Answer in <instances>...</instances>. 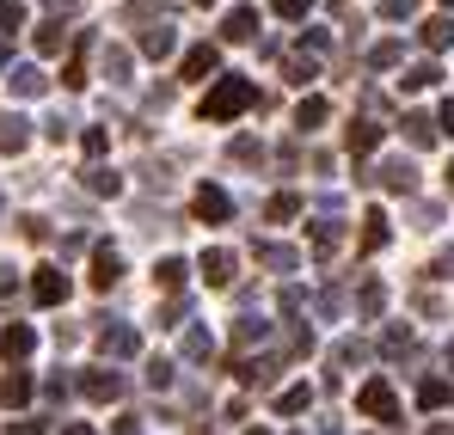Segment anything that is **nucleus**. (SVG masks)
I'll list each match as a JSON object with an SVG mask.
<instances>
[{"label": "nucleus", "mask_w": 454, "mask_h": 435, "mask_svg": "<svg viewBox=\"0 0 454 435\" xmlns=\"http://www.w3.org/2000/svg\"><path fill=\"white\" fill-rule=\"evenodd\" d=\"M436 80H442V74H436V62H418V68H405V80H399V86H405V92H424V86H436Z\"/></svg>", "instance_id": "29"}, {"label": "nucleus", "mask_w": 454, "mask_h": 435, "mask_svg": "<svg viewBox=\"0 0 454 435\" xmlns=\"http://www.w3.org/2000/svg\"><path fill=\"white\" fill-rule=\"evenodd\" d=\"M418 0H380V19H411Z\"/></svg>", "instance_id": "38"}, {"label": "nucleus", "mask_w": 454, "mask_h": 435, "mask_svg": "<svg viewBox=\"0 0 454 435\" xmlns=\"http://www.w3.org/2000/svg\"><path fill=\"white\" fill-rule=\"evenodd\" d=\"M449 368H454V344H449Z\"/></svg>", "instance_id": "53"}, {"label": "nucleus", "mask_w": 454, "mask_h": 435, "mask_svg": "<svg viewBox=\"0 0 454 435\" xmlns=\"http://www.w3.org/2000/svg\"><path fill=\"white\" fill-rule=\"evenodd\" d=\"M222 68V50L215 43H197L191 56H184V80H203V74H215Z\"/></svg>", "instance_id": "14"}, {"label": "nucleus", "mask_w": 454, "mask_h": 435, "mask_svg": "<svg viewBox=\"0 0 454 435\" xmlns=\"http://www.w3.org/2000/svg\"><path fill=\"white\" fill-rule=\"evenodd\" d=\"M43 6H50V12H74L80 0H43Z\"/></svg>", "instance_id": "49"}, {"label": "nucleus", "mask_w": 454, "mask_h": 435, "mask_svg": "<svg viewBox=\"0 0 454 435\" xmlns=\"http://www.w3.org/2000/svg\"><path fill=\"white\" fill-rule=\"evenodd\" d=\"M12 289H19V270H6V264H0V300H6Z\"/></svg>", "instance_id": "45"}, {"label": "nucleus", "mask_w": 454, "mask_h": 435, "mask_svg": "<svg viewBox=\"0 0 454 435\" xmlns=\"http://www.w3.org/2000/svg\"><path fill=\"white\" fill-rule=\"evenodd\" d=\"M43 86H50L43 68H31V62H25V68H12V92H19V98H43Z\"/></svg>", "instance_id": "18"}, {"label": "nucleus", "mask_w": 454, "mask_h": 435, "mask_svg": "<svg viewBox=\"0 0 454 435\" xmlns=\"http://www.w3.org/2000/svg\"><path fill=\"white\" fill-rule=\"evenodd\" d=\"M62 435H92V430H86V423H68V430H62Z\"/></svg>", "instance_id": "50"}, {"label": "nucleus", "mask_w": 454, "mask_h": 435, "mask_svg": "<svg viewBox=\"0 0 454 435\" xmlns=\"http://www.w3.org/2000/svg\"><path fill=\"white\" fill-rule=\"evenodd\" d=\"M258 264H264V270H301V252H295V245H270V239H264V245H258Z\"/></svg>", "instance_id": "15"}, {"label": "nucleus", "mask_w": 454, "mask_h": 435, "mask_svg": "<svg viewBox=\"0 0 454 435\" xmlns=\"http://www.w3.org/2000/svg\"><path fill=\"white\" fill-rule=\"evenodd\" d=\"M31 350H37V331H31V325H6V331H0V356H6V362H25Z\"/></svg>", "instance_id": "8"}, {"label": "nucleus", "mask_w": 454, "mask_h": 435, "mask_svg": "<svg viewBox=\"0 0 454 435\" xmlns=\"http://www.w3.org/2000/svg\"><path fill=\"white\" fill-rule=\"evenodd\" d=\"M258 105V86L252 80H239V74H227L209 86V98H203V123H233V117H246Z\"/></svg>", "instance_id": "1"}, {"label": "nucleus", "mask_w": 454, "mask_h": 435, "mask_svg": "<svg viewBox=\"0 0 454 435\" xmlns=\"http://www.w3.org/2000/svg\"><path fill=\"white\" fill-rule=\"evenodd\" d=\"M98 350L123 362V356H136V350H142V331H136V325H123V319H105V331H98Z\"/></svg>", "instance_id": "3"}, {"label": "nucleus", "mask_w": 454, "mask_h": 435, "mask_svg": "<svg viewBox=\"0 0 454 435\" xmlns=\"http://www.w3.org/2000/svg\"><path fill=\"white\" fill-rule=\"evenodd\" d=\"M6 435H43V423H12Z\"/></svg>", "instance_id": "48"}, {"label": "nucleus", "mask_w": 454, "mask_h": 435, "mask_svg": "<svg viewBox=\"0 0 454 435\" xmlns=\"http://www.w3.org/2000/svg\"><path fill=\"white\" fill-rule=\"evenodd\" d=\"M411 350V331H387V356H405Z\"/></svg>", "instance_id": "44"}, {"label": "nucleus", "mask_w": 454, "mask_h": 435, "mask_svg": "<svg viewBox=\"0 0 454 435\" xmlns=\"http://www.w3.org/2000/svg\"><path fill=\"white\" fill-rule=\"evenodd\" d=\"M105 74L123 86V80H129V50H105Z\"/></svg>", "instance_id": "36"}, {"label": "nucleus", "mask_w": 454, "mask_h": 435, "mask_svg": "<svg viewBox=\"0 0 454 435\" xmlns=\"http://www.w3.org/2000/svg\"><path fill=\"white\" fill-rule=\"evenodd\" d=\"M117 435H142V417H117Z\"/></svg>", "instance_id": "47"}, {"label": "nucleus", "mask_w": 454, "mask_h": 435, "mask_svg": "<svg viewBox=\"0 0 454 435\" xmlns=\"http://www.w3.org/2000/svg\"><path fill=\"white\" fill-rule=\"evenodd\" d=\"M449 197H454V159H449Z\"/></svg>", "instance_id": "51"}, {"label": "nucleus", "mask_w": 454, "mask_h": 435, "mask_svg": "<svg viewBox=\"0 0 454 435\" xmlns=\"http://www.w3.org/2000/svg\"><path fill=\"white\" fill-rule=\"evenodd\" d=\"M344 142H350V153H375L380 129H375V123H350V129H344Z\"/></svg>", "instance_id": "24"}, {"label": "nucleus", "mask_w": 454, "mask_h": 435, "mask_svg": "<svg viewBox=\"0 0 454 435\" xmlns=\"http://www.w3.org/2000/svg\"><path fill=\"white\" fill-rule=\"evenodd\" d=\"M418 405H424V411H442V405H454V380H424V386H418Z\"/></svg>", "instance_id": "17"}, {"label": "nucleus", "mask_w": 454, "mask_h": 435, "mask_svg": "<svg viewBox=\"0 0 454 435\" xmlns=\"http://www.w3.org/2000/svg\"><path fill=\"white\" fill-rule=\"evenodd\" d=\"M380 245H387V215L369 209V215H363V252H380Z\"/></svg>", "instance_id": "26"}, {"label": "nucleus", "mask_w": 454, "mask_h": 435, "mask_svg": "<svg viewBox=\"0 0 454 435\" xmlns=\"http://www.w3.org/2000/svg\"><path fill=\"white\" fill-rule=\"evenodd\" d=\"M197 270L209 276V289H227V283H233V252H222V245H209V252L197 258Z\"/></svg>", "instance_id": "6"}, {"label": "nucleus", "mask_w": 454, "mask_h": 435, "mask_svg": "<svg viewBox=\"0 0 454 435\" xmlns=\"http://www.w3.org/2000/svg\"><path fill=\"white\" fill-rule=\"evenodd\" d=\"M184 313H191V300H184V294H172V300L160 307V319H166V325H172V319H184Z\"/></svg>", "instance_id": "41"}, {"label": "nucleus", "mask_w": 454, "mask_h": 435, "mask_svg": "<svg viewBox=\"0 0 454 435\" xmlns=\"http://www.w3.org/2000/svg\"><path fill=\"white\" fill-rule=\"evenodd\" d=\"M405 136H411V147H430L436 142V123H430L424 111H411V117H405Z\"/></svg>", "instance_id": "28"}, {"label": "nucleus", "mask_w": 454, "mask_h": 435, "mask_svg": "<svg viewBox=\"0 0 454 435\" xmlns=\"http://www.w3.org/2000/svg\"><path fill=\"white\" fill-rule=\"evenodd\" d=\"M295 123H301V129H319V123H325V98H301Z\"/></svg>", "instance_id": "33"}, {"label": "nucleus", "mask_w": 454, "mask_h": 435, "mask_svg": "<svg viewBox=\"0 0 454 435\" xmlns=\"http://www.w3.org/2000/svg\"><path fill=\"white\" fill-rule=\"evenodd\" d=\"M356 411H369L375 423H399V399H393V386H387L380 374L356 386Z\"/></svg>", "instance_id": "2"}, {"label": "nucleus", "mask_w": 454, "mask_h": 435, "mask_svg": "<svg viewBox=\"0 0 454 435\" xmlns=\"http://www.w3.org/2000/svg\"><path fill=\"white\" fill-rule=\"evenodd\" d=\"M86 190H92V197H117V190H123V178H117L111 166H92V172H86Z\"/></svg>", "instance_id": "22"}, {"label": "nucleus", "mask_w": 454, "mask_h": 435, "mask_svg": "<svg viewBox=\"0 0 454 435\" xmlns=\"http://www.w3.org/2000/svg\"><path fill=\"white\" fill-rule=\"evenodd\" d=\"M313 252H319V258H332V252H338V215L313 221Z\"/></svg>", "instance_id": "25"}, {"label": "nucleus", "mask_w": 454, "mask_h": 435, "mask_svg": "<svg viewBox=\"0 0 454 435\" xmlns=\"http://www.w3.org/2000/svg\"><path fill=\"white\" fill-rule=\"evenodd\" d=\"M172 50H178V31H172V25H148V31H142V56L166 62Z\"/></svg>", "instance_id": "13"}, {"label": "nucleus", "mask_w": 454, "mask_h": 435, "mask_svg": "<svg viewBox=\"0 0 454 435\" xmlns=\"http://www.w3.org/2000/svg\"><path fill=\"white\" fill-rule=\"evenodd\" d=\"M233 344H239V350H252V344H270V325H264V319H252V313H246V319H239V325H233Z\"/></svg>", "instance_id": "19"}, {"label": "nucleus", "mask_w": 454, "mask_h": 435, "mask_svg": "<svg viewBox=\"0 0 454 435\" xmlns=\"http://www.w3.org/2000/svg\"><path fill=\"white\" fill-rule=\"evenodd\" d=\"M19 25H25V6L19 0H0V37H12Z\"/></svg>", "instance_id": "34"}, {"label": "nucleus", "mask_w": 454, "mask_h": 435, "mask_svg": "<svg viewBox=\"0 0 454 435\" xmlns=\"http://www.w3.org/2000/svg\"><path fill=\"white\" fill-rule=\"evenodd\" d=\"M0 405H12V411L31 405V374H25V368H12V374L0 380Z\"/></svg>", "instance_id": "16"}, {"label": "nucleus", "mask_w": 454, "mask_h": 435, "mask_svg": "<svg viewBox=\"0 0 454 435\" xmlns=\"http://www.w3.org/2000/svg\"><path fill=\"white\" fill-rule=\"evenodd\" d=\"M31 300H37V307H62V300H68V276H62L56 264H43V270L31 276Z\"/></svg>", "instance_id": "5"}, {"label": "nucleus", "mask_w": 454, "mask_h": 435, "mask_svg": "<svg viewBox=\"0 0 454 435\" xmlns=\"http://www.w3.org/2000/svg\"><path fill=\"white\" fill-rule=\"evenodd\" d=\"M148 386H153V392L172 386V362H166V356H153V362H148Z\"/></svg>", "instance_id": "37"}, {"label": "nucleus", "mask_w": 454, "mask_h": 435, "mask_svg": "<svg viewBox=\"0 0 454 435\" xmlns=\"http://www.w3.org/2000/svg\"><path fill=\"white\" fill-rule=\"evenodd\" d=\"M62 43H68V31H62V25H37V56H56Z\"/></svg>", "instance_id": "32"}, {"label": "nucleus", "mask_w": 454, "mask_h": 435, "mask_svg": "<svg viewBox=\"0 0 454 435\" xmlns=\"http://www.w3.org/2000/svg\"><path fill=\"white\" fill-rule=\"evenodd\" d=\"M222 37L227 43H246V37H258V6H233L222 19Z\"/></svg>", "instance_id": "10"}, {"label": "nucleus", "mask_w": 454, "mask_h": 435, "mask_svg": "<svg viewBox=\"0 0 454 435\" xmlns=\"http://www.w3.org/2000/svg\"><path fill=\"white\" fill-rule=\"evenodd\" d=\"M442 6H454V0H442Z\"/></svg>", "instance_id": "55"}, {"label": "nucleus", "mask_w": 454, "mask_h": 435, "mask_svg": "<svg viewBox=\"0 0 454 435\" xmlns=\"http://www.w3.org/2000/svg\"><path fill=\"white\" fill-rule=\"evenodd\" d=\"M252 435H270V430H252Z\"/></svg>", "instance_id": "54"}, {"label": "nucleus", "mask_w": 454, "mask_h": 435, "mask_svg": "<svg viewBox=\"0 0 454 435\" xmlns=\"http://www.w3.org/2000/svg\"><path fill=\"white\" fill-rule=\"evenodd\" d=\"M209 356H215V338H209L203 325H191V331H184V362H209Z\"/></svg>", "instance_id": "20"}, {"label": "nucleus", "mask_w": 454, "mask_h": 435, "mask_svg": "<svg viewBox=\"0 0 454 435\" xmlns=\"http://www.w3.org/2000/svg\"><path fill=\"white\" fill-rule=\"evenodd\" d=\"M233 159H264V147L252 142V136H239V142H233Z\"/></svg>", "instance_id": "42"}, {"label": "nucleus", "mask_w": 454, "mask_h": 435, "mask_svg": "<svg viewBox=\"0 0 454 435\" xmlns=\"http://www.w3.org/2000/svg\"><path fill=\"white\" fill-rule=\"evenodd\" d=\"M80 392H86L92 405H111V399H123V374H117V368H86V374H80Z\"/></svg>", "instance_id": "4"}, {"label": "nucleus", "mask_w": 454, "mask_h": 435, "mask_svg": "<svg viewBox=\"0 0 454 435\" xmlns=\"http://www.w3.org/2000/svg\"><path fill=\"white\" fill-rule=\"evenodd\" d=\"M264 215H270V221H295V215H301V197H295V190H283V197H270V209H264Z\"/></svg>", "instance_id": "31"}, {"label": "nucleus", "mask_w": 454, "mask_h": 435, "mask_svg": "<svg viewBox=\"0 0 454 435\" xmlns=\"http://www.w3.org/2000/svg\"><path fill=\"white\" fill-rule=\"evenodd\" d=\"M184 270H191L184 258H160V264H153V283H160V289H184Z\"/></svg>", "instance_id": "23"}, {"label": "nucleus", "mask_w": 454, "mask_h": 435, "mask_svg": "<svg viewBox=\"0 0 454 435\" xmlns=\"http://www.w3.org/2000/svg\"><path fill=\"white\" fill-rule=\"evenodd\" d=\"M105 147H111L105 129H86V159H105Z\"/></svg>", "instance_id": "40"}, {"label": "nucleus", "mask_w": 454, "mask_h": 435, "mask_svg": "<svg viewBox=\"0 0 454 435\" xmlns=\"http://www.w3.org/2000/svg\"><path fill=\"white\" fill-rule=\"evenodd\" d=\"M380 307H387V289H380V283H363V294H356V313H363V319H375Z\"/></svg>", "instance_id": "30"}, {"label": "nucleus", "mask_w": 454, "mask_h": 435, "mask_svg": "<svg viewBox=\"0 0 454 435\" xmlns=\"http://www.w3.org/2000/svg\"><path fill=\"white\" fill-rule=\"evenodd\" d=\"M117 283H123V258L111 245H98L92 252V289H117Z\"/></svg>", "instance_id": "7"}, {"label": "nucleus", "mask_w": 454, "mask_h": 435, "mask_svg": "<svg viewBox=\"0 0 454 435\" xmlns=\"http://www.w3.org/2000/svg\"><path fill=\"white\" fill-rule=\"evenodd\" d=\"M25 142H31V123L19 111H0V153H19Z\"/></svg>", "instance_id": "12"}, {"label": "nucleus", "mask_w": 454, "mask_h": 435, "mask_svg": "<svg viewBox=\"0 0 454 435\" xmlns=\"http://www.w3.org/2000/svg\"><path fill=\"white\" fill-rule=\"evenodd\" d=\"M375 178L387 184V190H399V197H411V190H418V166H411V159H387Z\"/></svg>", "instance_id": "9"}, {"label": "nucleus", "mask_w": 454, "mask_h": 435, "mask_svg": "<svg viewBox=\"0 0 454 435\" xmlns=\"http://www.w3.org/2000/svg\"><path fill=\"white\" fill-rule=\"evenodd\" d=\"M430 276H436V283H454V252H442V258L430 264Z\"/></svg>", "instance_id": "43"}, {"label": "nucleus", "mask_w": 454, "mask_h": 435, "mask_svg": "<svg viewBox=\"0 0 454 435\" xmlns=\"http://www.w3.org/2000/svg\"><path fill=\"white\" fill-rule=\"evenodd\" d=\"M418 37H424V50H449V43H454V19H424Z\"/></svg>", "instance_id": "21"}, {"label": "nucleus", "mask_w": 454, "mask_h": 435, "mask_svg": "<svg viewBox=\"0 0 454 435\" xmlns=\"http://www.w3.org/2000/svg\"><path fill=\"white\" fill-rule=\"evenodd\" d=\"M307 405H313V386H289V392H277V411H283V417H301Z\"/></svg>", "instance_id": "27"}, {"label": "nucleus", "mask_w": 454, "mask_h": 435, "mask_svg": "<svg viewBox=\"0 0 454 435\" xmlns=\"http://www.w3.org/2000/svg\"><path fill=\"white\" fill-rule=\"evenodd\" d=\"M399 56H405V43H399V37H387V43H375V56H369V62H375V68H393Z\"/></svg>", "instance_id": "35"}, {"label": "nucleus", "mask_w": 454, "mask_h": 435, "mask_svg": "<svg viewBox=\"0 0 454 435\" xmlns=\"http://www.w3.org/2000/svg\"><path fill=\"white\" fill-rule=\"evenodd\" d=\"M197 215L203 221H227L233 215V197H227L222 184H203V190H197Z\"/></svg>", "instance_id": "11"}, {"label": "nucleus", "mask_w": 454, "mask_h": 435, "mask_svg": "<svg viewBox=\"0 0 454 435\" xmlns=\"http://www.w3.org/2000/svg\"><path fill=\"white\" fill-rule=\"evenodd\" d=\"M313 12V0H277V19H307Z\"/></svg>", "instance_id": "39"}, {"label": "nucleus", "mask_w": 454, "mask_h": 435, "mask_svg": "<svg viewBox=\"0 0 454 435\" xmlns=\"http://www.w3.org/2000/svg\"><path fill=\"white\" fill-rule=\"evenodd\" d=\"M0 74H6V43H0Z\"/></svg>", "instance_id": "52"}, {"label": "nucleus", "mask_w": 454, "mask_h": 435, "mask_svg": "<svg viewBox=\"0 0 454 435\" xmlns=\"http://www.w3.org/2000/svg\"><path fill=\"white\" fill-rule=\"evenodd\" d=\"M436 123H442V129L454 136V98H442V111H436Z\"/></svg>", "instance_id": "46"}]
</instances>
